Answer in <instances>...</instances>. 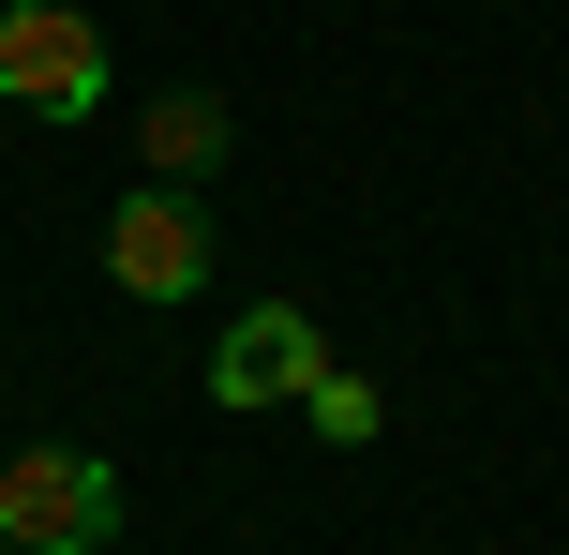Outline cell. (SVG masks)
I'll return each instance as SVG.
<instances>
[{"label":"cell","instance_id":"obj_4","mask_svg":"<svg viewBox=\"0 0 569 555\" xmlns=\"http://www.w3.org/2000/svg\"><path fill=\"white\" fill-rule=\"evenodd\" d=\"M315 376H330V346H315V316H300V300H256V316L210 346V390H226V406H300Z\"/></svg>","mask_w":569,"mask_h":555},{"label":"cell","instance_id":"obj_6","mask_svg":"<svg viewBox=\"0 0 569 555\" xmlns=\"http://www.w3.org/2000/svg\"><path fill=\"white\" fill-rule=\"evenodd\" d=\"M300 420H315V436H330V450H360V436H375V420H390V406H375V376H345V360H330V376L300 390Z\"/></svg>","mask_w":569,"mask_h":555},{"label":"cell","instance_id":"obj_5","mask_svg":"<svg viewBox=\"0 0 569 555\" xmlns=\"http://www.w3.org/2000/svg\"><path fill=\"white\" fill-rule=\"evenodd\" d=\"M136 150H150V180H166V196H196V180L240 150V106H226V90H150Z\"/></svg>","mask_w":569,"mask_h":555},{"label":"cell","instance_id":"obj_3","mask_svg":"<svg viewBox=\"0 0 569 555\" xmlns=\"http://www.w3.org/2000/svg\"><path fill=\"white\" fill-rule=\"evenodd\" d=\"M106 286H120V300H196V286H210V210L166 196V180L120 196V210H106Z\"/></svg>","mask_w":569,"mask_h":555},{"label":"cell","instance_id":"obj_2","mask_svg":"<svg viewBox=\"0 0 569 555\" xmlns=\"http://www.w3.org/2000/svg\"><path fill=\"white\" fill-rule=\"evenodd\" d=\"M0 106L90 120V106H106V30H90L76 0H16V16H0Z\"/></svg>","mask_w":569,"mask_h":555},{"label":"cell","instance_id":"obj_1","mask_svg":"<svg viewBox=\"0 0 569 555\" xmlns=\"http://www.w3.org/2000/svg\"><path fill=\"white\" fill-rule=\"evenodd\" d=\"M0 541L106 555L120 541V466H106V450H16V466H0Z\"/></svg>","mask_w":569,"mask_h":555}]
</instances>
